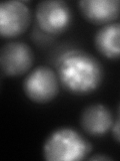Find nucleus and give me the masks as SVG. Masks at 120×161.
<instances>
[{"mask_svg":"<svg viewBox=\"0 0 120 161\" xmlns=\"http://www.w3.org/2000/svg\"><path fill=\"white\" fill-rule=\"evenodd\" d=\"M59 82L74 95L94 92L102 82L103 69L93 55L78 48L60 53L55 62Z\"/></svg>","mask_w":120,"mask_h":161,"instance_id":"nucleus-1","label":"nucleus"},{"mask_svg":"<svg viewBox=\"0 0 120 161\" xmlns=\"http://www.w3.org/2000/svg\"><path fill=\"white\" fill-rule=\"evenodd\" d=\"M90 151L88 140L71 127L55 129L43 144V156L47 161L82 160Z\"/></svg>","mask_w":120,"mask_h":161,"instance_id":"nucleus-2","label":"nucleus"},{"mask_svg":"<svg viewBox=\"0 0 120 161\" xmlns=\"http://www.w3.org/2000/svg\"><path fill=\"white\" fill-rule=\"evenodd\" d=\"M23 91L32 102L39 104L50 102L58 94V75L51 68L40 65L26 75L23 82Z\"/></svg>","mask_w":120,"mask_h":161,"instance_id":"nucleus-3","label":"nucleus"},{"mask_svg":"<svg viewBox=\"0 0 120 161\" xmlns=\"http://www.w3.org/2000/svg\"><path fill=\"white\" fill-rule=\"evenodd\" d=\"M35 18L38 26L50 34L61 33L71 22L68 4L60 0H44L36 5Z\"/></svg>","mask_w":120,"mask_h":161,"instance_id":"nucleus-4","label":"nucleus"},{"mask_svg":"<svg viewBox=\"0 0 120 161\" xmlns=\"http://www.w3.org/2000/svg\"><path fill=\"white\" fill-rule=\"evenodd\" d=\"M33 62V52L25 42H9L0 50L1 70L8 77H17L25 74L31 69Z\"/></svg>","mask_w":120,"mask_h":161,"instance_id":"nucleus-5","label":"nucleus"},{"mask_svg":"<svg viewBox=\"0 0 120 161\" xmlns=\"http://www.w3.org/2000/svg\"><path fill=\"white\" fill-rule=\"evenodd\" d=\"M31 20L30 9L22 1L0 4V33L3 37H15L26 30Z\"/></svg>","mask_w":120,"mask_h":161,"instance_id":"nucleus-6","label":"nucleus"},{"mask_svg":"<svg viewBox=\"0 0 120 161\" xmlns=\"http://www.w3.org/2000/svg\"><path fill=\"white\" fill-rule=\"evenodd\" d=\"M113 122L110 110L99 103L87 106L80 116L82 129L91 136H101L107 133L111 129Z\"/></svg>","mask_w":120,"mask_h":161,"instance_id":"nucleus-7","label":"nucleus"},{"mask_svg":"<svg viewBox=\"0 0 120 161\" xmlns=\"http://www.w3.org/2000/svg\"><path fill=\"white\" fill-rule=\"evenodd\" d=\"M78 5L84 18L94 24L111 23L120 13L119 0H82Z\"/></svg>","mask_w":120,"mask_h":161,"instance_id":"nucleus-8","label":"nucleus"},{"mask_svg":"<svg viewBox=\"0 0 120 161\" xmlns=\"http://www.w3.org/2000/svg\"><path fill=\"white\" fill-rule=\"evenodd\" d=\"M94 44L98 52L107 58H120V22L103 25L95 34Z\"/></svg>","mask_w":120,"mask_h":161,"instance_id":"nucleus-9","label":"nucleus"},{"mask_svg":"<svg viewBox=\"0 0 120 161\" xmlns=\"http://www.w3.org/2000/svg\"><path fill=\"white\" fill-rule=\"evenodd\" d=\"M111 130H112L113 138L116 140L118 143H120V105L118 107V117L113 122Z\"/></svg>","mask_w":120,"mask_h":161,"instance_id":"nucleus-10","label":"nucleus"},{"mask_svg":"<svg viewBox=\"0 0 120 161\" xmlns=\"http://www.w3.org/2000/svg\"><path fill=\"white\" fill-rule=\"evenodd\" d=\"M89 160H110L111 158L107 157L105 155H95V156H91V157L88 158Z\"/></svg>","mask_w":120,"mask_h":161,"instance_id":"nucleus-11","label":"nucleus"}]
</instances>
